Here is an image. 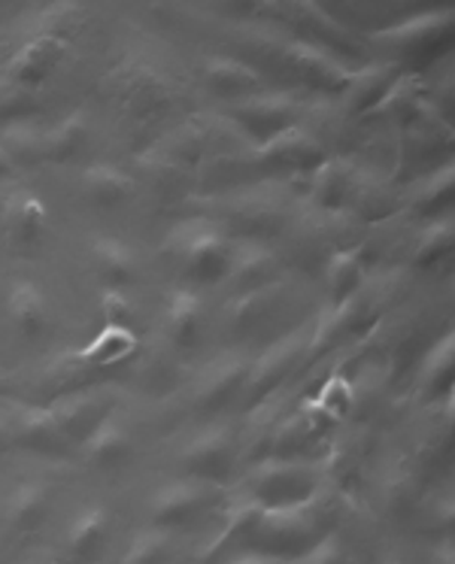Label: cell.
Returning a JSON list of instances; mask_svg holds the SVG:
<instances>
[{"mask_svg":"<svg viewBox=\"0 0 455 564\" xmlns=\"http://www.w3.org/2000/svg\"><path fill=\"white\" fill-rule=\"evenodd\" d=\"M249 486H252V501L271 510V507L310 501L316 491V474L310 467L268 465L252 474Z\"/></svg>","mask_w":455,"mask_h":564,"instance_id":"6da1fadb","label":"cell"},{"mask_svg":"<svg viewBox=\"0 0 455 564\" xmlns=\"http://www.w3.org/2000/svg\"><path fill=\"white\" fill-rule=\"evenodd\" d=\"M207 503L209 489L201 479H180V482H171V486L159 489V495L149 503V510H152L155 525L173 528L192 522L195 516L207 510Z\"/></svg>","mask_w":455,"mask_h":564,"instance_id":"7a4b0ae2","label":"cell"},{"mask_svg":"<svg viewBox=\"0 0 455 564\" xmlns=\"http://www.w3.org/2000/svg\"><path fill=\"white\" fill-rule=\"evenodd\" d=\"M107 534H110V513L100 510V507L83 510L74 519V525L67 531V543H64L71 562H88V558H95L100 546H104Z\"/></svg>","mask_w":455,"mask_h":564,"instance_id":"3957f363","label":"cell"},{"mask_svg":"<svg viewBox=\"0 0 455 564\" xmlns=\"http://www.w3.org/2000/svg\"><path fill=\"white\" fill-rule=\"evenodd\" d=\"M137 337L128 325H104V332L91 340V344L79 352V361L83 365H91V368H110V365H119L128 356H134Z\"/></svg>","mask_w":455,"mask_h":564,"instance_id":"277c9868","label":"cell"},{"mask_svg":"<svg viewBox=\"0 0 455 564\" xmlns=\"http://www.w3.org/2000/svg\"><path fill=\"white\" fill-rule=\"evenodd\" d=\"M46 510H50V495H46V489L28 482V486H19L13 491L10 507H7V519L19 531H31V528H37L46 519Z\"/></svg>","mask_w":455,"mask_h":564,"instance_id":"5b68a950","label":"cell"},{"mask_svg":"<svg viewBox=\"0 0 455 564\" xmlns=\"http://www.w3.org/2000/svg\"><path fill=\"white\" fill-rule=\"evenodd\" d=\"M353 404H356V394H353V386L346 377H332L319 389V394L310 401V413L316 419H328V422H344L349 413H353Z\"/></svg>","mask_w":455,"mask_h":564,"instance_id":"8992f818","label":"cell"},{"mask_svg":"<svg viewBox=\"0 0 455 564\" xmlns=\"http://www.w3.org/2000/svg\"><path fill=\"white\" fill-rule=\"evenodd\" d=\"M185 462H188V470H192V477L195 479H221L228 474V465H231V453H228V443L221 441V437H213V441L195 443L188 455H185Z\"/></svg>","mask_w":455,"mask_h":564,"instance_id":"52a82bcc","label":"cell"},{"mask_svg":"<svg viewBox=\"0 0 455 564\" xmlns=\"http://www.w3.org/2000/svg\"><path fill=\"white\" fill-rule=\"evenodd\" d=\"M131 449V441L119 425H100L91 441H88V455L95 458V465L100 467H112L122 462L124 455Z\"/></svg>","mask_w":455,"mask_h":564,"instance_id":"ba28073f","label":"cell"},{"mask_svg":"<svg viewBox=\"0 0 455 564\" xmlns=\"http://www.w3.org/2000/svg\"><path fill=\"white\" fill-rule=\"evenodd\" d=\"M58 52H62V43L58 40H37L31 50H25V55L15 62V74L22 79H40V76L50 70L52 64L58 62Z\"/></svg>","mask_w":455,"mask_h":564,"instance_id":"9c48e42d","label":"cell"},{"mask_svg":"<svg viewBox=\"0 0 455 564\" xmlns=\"http://www.w3.org/2000/svg\"><path fill=\"white\" fill-rule=\"evenodd\" d=\"M171 555V543L161 531H149L131 543V550L124 552L122 564H164Z\"/></svg>","mask_w":455,"mask_h":564,"instance_id":"30bf717a","label":"cell"},{"mask_svg":"<svg viewBox=\"0 0 455 564\" xmlns=\"http://www.w3.org/2000/svg\"><path fill=\"white\" fill-rule=\"evenodd\" d=\"M301 564H349V555H346V550L337 540L325 538L310 546Z\"/></svg>","mask_w":455,"mask_h":564,"instance_id":"8fae6325","label":"cell"},{"mask_svg":"<svg viewBox=\"0 0 455 564\" xmlns=\"http://www.w3.org/2000/svg\"><path fill=\"white\" fill-rule=\"evenodd\" d=\"M358 261L356 256H337V261L332 264V270H328V280H332L334 289H346L349 282L358 280Z\"/></svg>","mask_w":455,"mask_h":564,"instance_id":"7c38bea8","label":"cell"},{"mask_svg":"<svg viewBox=\"0 0 455 564\" xmlns=\"http://www.w3.org/2000/svg\"><path fill=\"white\" fill-rule=\"evenodd\" d=\"M235 564H285V562L273 558V555H252V558H243V562H235Z\"/></svg>","mask_w":455,"mask_h":564,"instance_id":"4fadbf2b","label":"cell"}]
</instances>
